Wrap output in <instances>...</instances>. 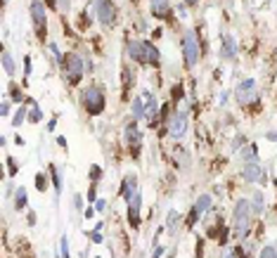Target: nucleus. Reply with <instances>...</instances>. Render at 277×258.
<instances>
[{"instance_id":"1","label":"nucleus","mask_w":277,"mask_h":258,"mask_svg":"<svg viewBox=\"0 0 277 258\" xmlns=\"http://www.w3.org/2000/svg\"><path fill=\"white\" fill-rule=\"evenodd\" d=\"M251 202L247 199H239L235 204V211H232V228H235V234L237 239H244L247 232H249V220H251Z\"/></svg>"},{"instance_id":"2","label":"nucleus","mask_w":277,"mask_h":258,"mask_svg":"<svg viewBox=\"0 0 277 258\" xmlns=\"http://www.w3.org/2000/svg\"><path fill=\"white\" fill-rule=\"evenodd\" d=\"M201 59V45H199L197 31H187L183 38V62L187 69L197 67V62Z\"/></svg>"},{"instance_id":"3","label":"nucleus","mask_w":277,"mask_h":258,"mask_svg":"<svg viewBox=\"0 0 277 258\" xmlns=\"http://www.w3.org/2000/svg\"><path fill=\"white\" fill-rule=\"evenodd\" d=\"M83 107L85 111L90 114V116H100L107 107V100H105V93L97 88V85H90V88H85V93H83Z\"/></svg>"},{"instance_id":"4","label":"nucleus","mask_w":277,"mask_h":258,"mask_svg":"<svg viewBox=\"0 0 277 258\" xmlns=\"http://www.w3.org/2000/svg\"><path fill=\"white\" fill-rule=\"evenodd\" d=\"M28 12H31V22L36 26V33H38L40 41H45V33H48V17H45V5L40 0H31L28 5Z\"/></svg>"},{"instance_id":"5","label":"nucleus","mask_w":277,"mask_h":258,"mask_svg":"<svg viewBox=\"0 0 277 258\" xmlns=\"http://www.w3.org/2000/svg\"><path fill=\"white\" fill-rule=\"evenodd\" d=\"M64 71H66V78L71 85H79L81 78H83V59H81V54L76 52H66L64 57Z\"/></svg>"},{"instance_id":"6","label":"nucleus","mask_w":277,"mask_h":258,"mask_svg":"<svg viewBox=\"0 0 277 258\" xmlns=\"http://www.w3.org/2000/svg\"><path fill=\"white\" fill-rule=\"evenodd\" d=\"M237 102L249 107L253 102H258V88H256V81L253 78H247L237 85Z\"/></svg>"},{"instance_id":"7","label":"nucleus","mask_w":277,"mask_h":258,"mask_svg":"<svg viewBox=\"0 0 277 258\" xmlns=\"http://www.w3.org/2000/svg\"><path fill=\"white\" fill-rule=\"evenodd\" d=\"M187 128H190V119H187V111H175L168 121V135L173 140H180L187 135Z\"/></svg>"},{"instance_id":"8","label":"nucleus","mask_w":277,"mask_h":258,"mask_svg":"<svg viewBox=\"0 0 277 258\" xmlns=\"http://www.w3.org/2000/svg\"><path fill=\"white\" fill-rule=\"evenodd\" d=\"M95 14H97L102 26H111L116 19V7L111 0H95Z\"/></svg>"},{"instance_id":"9","label":"nucleus","mask_w":277,"mask_h":258,"mask_svg":"<svg viewBox=\"0 0 277 258\" xmlns=\"http://www.w3.org/2000/svg\"><path fill=\"white\" fill-rule=\"evenodd\" d=\"M242 178L247 182H261V185H265V180H268L265 168L258 161H244V166H242Z\"/></svg>"},{"instance_id":"10","label":"nucleus","mask_w":277,"mask_h":258,"mask_svg":"<svg viewBox=\"0 0 277 258\" xmlns=\"http://www.w3.org/2000/svg\"><path fill=\"white\" fill-rule=\"evenodd\" d=\"M211 206H213L211 194H201L197 202H194V206H192V213H190V218H187V228H192V225L197 223L199 218L206 216V213L211 211Z\"/></svg>"},{"instance_id":"11","label":"nucleus","mask_w":277,"mask_h":258,"mask_svg":"<svg viewBox=\"0 0 277 258\" xmlns=\"http://www.w3.org/2000/svg\"><path fill=\"white\" fill-rule=\"evenodd\" d=\"M126 145H128V150H133V156H138L140 154V145H142V135H140V130H138V123L131 121L126 126Z\"/></svg>"},{"instance_id":"12","label":"nucleus","mask_w":277,"mask_h":258,"mask_svg":"<svg viewBox=\"0 0 277 258\" xmlns=\"http://www.w3.org/2000/svg\"><path fill=\"white\" fill-rule=\"evenodd\" d=\"M140 206H142V197H140V192L133 197V202L128 204V223H131L133 230H138L140 228Z\"/></svg>"},{"instance_id":"13","label":"nucleus","mask_w":277,"mask_h":258,"mask_svg":"<svg viewBox=\"0 0 277 258\" xmlns=\"http://www.w3.org/2000/svg\"><path fill=\"white\" fill-rule=\"evenodd\" d=\"M149 10H152V17L157 19H168L173 7L168 0H149Z\"/></svg>"},{"instance_id":"14","label":"nucleus","mask_w":277,"mask_h":258,"mask_svg":"<svg viewBox=\"0 0 277 258\" xmlns=\"http://www.w3.org/2000/svg\"><path fill=\"white\" fill-rule=\"evenodd\" d=\"M138 178L135 176H128L126 180H123V185H121V197L126 199V204H131L133 202V197L138 194Z\"/></svg>"},{"instance_id":"15","label":"nucleus","mask_w":277,"mask_h":258,"mask_svg":"<svg viewBox=\"0 0 277 258\" xmlns=\"http://www.w3.org/2000/svg\"><path fill=\"white\" fill-rule=\"evenodd\" d=\"M147 104H145V119L149 123H152V126H154V123H157V116L159 114H161V107H159V102H157V97L154 95H149V93H147Z\"/></svg>"},{"instance_id":"16","label":"nucleus","mask_w":277,"mask_h":258,"mask_svg":"<svg viewBox=\"0 0 277 258\" xmlns=\"http://www.w3.org/2000/svg\"><path fill=\"white\" fill-rule=\"evenodd\" d=\"M126 50H128V57H131L133 62L145 64V41H131Z\"/></svg>"},{"instance_id":"17","label":"nucleus","mask_w":277,"mask_h":258,"mask_svg":"<svg viewBox=\"0 0 277 258\" xmlns=\"http://www.w3.org/2000/svg\"><path fill=\"white\" fill-rule=\"evenodd\" d=\"M221 57H223V59H235V57H237V43H235V38H232L230 33H225V36H223Z\"/></svg>"},{"instance_id":"18","label":"nucleus","mask_w":277,"mask_h":258,"mask_svg":"<svg viewBox=\"0 0 277 258\" xmlns=\"http://www.w3.org/2000/svg\"><path fill=\"white\" fill-rule=\"evenodd\" d=\"M145 64H149V67H159L161 64V54L149 41H145Z\"/></svg>"},{"instance_id":"19","label":"nucleus","mask_w":277,"mask_h":258,"mask_svg":"<svg viewBox=\"0 0 277 258\" xmlns=\"http://www.w3.org/2000/svg\"><path fill=\"white\" fill-rule=\"evenodd\" d=\"M50 178H53V185H55V202L59 199V192H62V168L53 163L50 166Z\"/></svg>"},{"instance_id":"20","label":"nucleus","mask_w":277,"mask_h":258,"mask_svg":"<svg viewBox=\"0 0 277 258\" xmlns=\"http://www.w3.org/2000/svg\"><path fill=\"white\" fill-rule=\"evenodd\" d=\"M173 161L178 168H187L190 166V154L185 147H173Z\"/></svg>"},{"instance_id":"21","label":"nucleus","mask_w":277,"mask_h":258,"mask_svg":"<svg viewBox=\"0 0 277 258\" xmlns=\"http://www.w3.org/2000/svg\"><path fill=\"white\" fill-rule=\"evenodd\" d=\"M166 225H168V232H171V234H175V232H178V228H180V213H178V211H168Z\"/></svg>"},{"instance_id":"22","label":"nucleus","mask_w":277,"mask_h":258,"mask_svg":"<svg viewBox=\"0 0 277 258\" xmlns=\"http://www.w3.org/2000/svg\"><path fill=\"white\" fill-rule=\"evenodd\" d=\"M263 208H265L263 194H261V192H256V194H253V199H251V211H253L256 216H261V213H263Z\"/></svg>"},{"instance_id":"23","label":"nucleus","mask_w":277,"mask_h":258,"mask_svg":"<svg viewBox=\"0 0 277 258\" xmlns=\"http://www.w3.org/2000/svg\"><path fill=\"white\" fill-rule=\"evenodd\" d=\"M131 109H133V121H140V119L145 116V104H142V100H140V97H135V100H133Z\"/></svg>"},{"instance_id":"24","label":"nucleus","mask_w":277,"mask_h":258,"mask_svg":"<svg viewBox=\"0 0 277 258\" xmlns=\"http://www.w3.org/2000/svg\"><path fill=\"white\" fill-rule=\"evenodd\" d=\"M253 249H256L253 242H249V239H247V242H242L239 249H237V258H251V256H253Z\"/></svg>"},{"instance_id":"25","label":"nucleus","mask_w":277,"mask_h":258,"mask_svg":"<svg viewBox=\"0 0 277 258\" xmlns=\"http://www.w3.org/2000/svg\"><path fill=\"white\" fill-rule=\"evenodd\" d=\"M14 208H17V211L27 208V190H24V187H17V194H14Z\"/></svg>"},{"instance_id":"26","label":"nucleus","mask_w":277,"mask_h":258,"mask_svg":"<svg viewBox=\"0 0 277 258\" xmlns=\"http://www.w3.org/2000/svg\"><path fill=\"white\" fill-rule=\"evenodd\" d=\"M135 83V71L131 67L123 69V93H128L131 90V85Z\"/></svg>"},{"instance_id":"27","label":"nucleus","mask_w":277,"mask_h":258,"mask_svg":"<svg viewBox=\"0 0 277 258\" xmlns=\"http://www.w3.org/2000/svg\"><path fill=\"white\" fill-rule=\"evenodd\" d=\"M2 69H5V74H7V76H12V74H14V59H12V54L7 52V50L2 52Z\"/></svg>"},{"instance_id":"28","label":"nucleus","mask_w":277,"mask_h":258,"mask_svg":"<svg viewBox=\"0 0 277 258\" xmlns=\"http://www.w3.org/2000/svg\"><path fill=\"white\" fill-rule=\"evenodd\" d=\"M24 119H28V109L27 107H19V109H17V114L12 116V126H14V128H19Z\"/></svg>"},{"instance_id":"29","label":"nucleus","mask_w":277,"mask_h":258,"mask_svg":"<svg viewBox=\"0 0 277 258\" xmlns=\"http://www.w3.org/2000/svg\"><path fill=\"white\" fill-rule=\"evenodd\" d=\"M256 145H249V147H244V150L239 152V156L244 159V161H256Z\"/></svg>"},{"instance_id":"30","label":"nucleus","mask_w":277,"mask_h":258,"mask_svg":"<svg viewBox=\"0 0 277 258\" xmlns=\"http://www.w3.org/2000/svg\"><path fill=\"white\" fill-rule=\"evenodd\" d=\"M28 121H31V123H38V121H43V111H40V107H38V104H33V107L28 109Z\"/></svg>"},{"instance_id":"31","label":"nucleus","mask_w":277,"mask_h":258,"mask_svg":"<svg viewBox=\"0 0 277 258\" xmlns=\"http://www.w3.org/2000/svg\"><path fill=\"white\" fill-rule=\"evenodd\" d=\"M59 258H69V237L59 239Z\"/></svg>"},{"instance_id":"32","label":"nucleus","mask_w":277,"mask_h":258,"mask_svg":"<svg viewBox=\"0 0 277 258\" xmlns=\"http://www.w3.org/2000/svg\"><path fill=\"white\" fill-rule=\"evenodd\" d=\"M258 258H277V249L275 246H263L261 254H258Z\"/></svg>"},{"instance_id":"33","label":"nucleus","mask_w":277,"mask_h":258,"mask_svg":"<svg viewBox=\"0 0 277 258\" xmlns=\"http://www.w3.org/2000/svg\"><path fill=\"white\" fill-rule=\"evenodd\" d=\"M36 190H38V192L48 190V178L43 176V173H38V176H36Z\"/></svg>"},{"instance_id":"34","label":"nucleus","mask_w":277,"mask_h":258,"mask_svg":"<svg viewBox=\"0 0 277 258\" xmlns=\"http://www.w3.org/2000/svg\"><path fill=\"white\" fill-rule=\"evenodd\" d=\"M10 95H12L14 102H22V100H24V93H22L19 85H10Z\"/></svg>"},{"instance_id":"35","label":"nucleus","mask_w":277,"mask_h":258,"mask_svg":"<svg viewBox=\"0 0 277 258\" xmlns=\"http://www.w3.org/2000/svg\"><path fill=\"white\" fill-rule=\"evenodd\" d=\"M48 48H50V52H53V57H55V59H57V62H59V64H64V59H62V54H59V48H57V45H55V43H50V45H48Z\"/></svg>"},{"instance_id":"36","label":"nucleus","mask_w":277,"mask_h":258,"mask_svg":"<svg viewBox=\"0 0 277 258\" xmlns=\"http://www.w3.org/2000/svg\"><path fill=\"white\" fill-rule=\"evenodd\" d=\"M221 258H237V251L235 249H230V246H223V254Z\"/></svg>"},{"instance_id":"37","label":"nucleus","mask_w":277,"mask_h":258,"mask_svg":"<svg viewBox=\"0 0 277 258\" xmlns=\"http://www.w3.org/2000/svg\"><path fill=\"white\" fill-rule=\"evenodd\" d=\"M102 178V168L100 166H92L90 168V180H100Z\"/></svg>"},{"instance_id":"38","label":"nucleus","mask_w":277,"mask_h":258,"mask_svg":"<svg viewBox=\"0 0 277 258\" xmlns=\"http://www.w3.org/2000/svg\"><path fill=\"white\" fill-rule=\"evenodd\" d=\"M7 166H10V176H17V171H19V163L14 161L12 156H10V159H7Z\"/></svg>"},{"instance_id":"39","label":"nucleus","mask_w":277,"mask_h":258,"mask_svg":"<svg viewBox=\"0 0 277 258\" xmlns=\"http://www.w3.org/2000/svg\"><path fill=\"white\" fill-rule=\"evenodd\" d=\"M0 114H2V116H10V100H2V104H0Z\"/></svg>"},{"instance_id":"40","label":"nucleus","mask_w":277,"mask_h":258,"mask_svg":"<svg viewBox=\"0 0 277 258\" xmlns=\"http://www.w3.org/2000/svg\"><path fill=\"white\" fill-rule=\"evenodd\" d=\"M173 100H178V102L183 100V85H175L173 88Z\"/></svg>"},{"instance_id":"41","label":"nucleus","mask_w":277,"mask_h":258,"mask_svg":"<svg viewBox=\"0 0 277 258\" xmlns=\"http://www.w3.org/2000/svg\"><path fill=\"white\" fill-rule=\"evenodd\" d=\"M83 197H81V194H74V208H76V211H81V208H83Z\"/></svg>"},{"instance_id":"42","label":"nucleus","mask_w":277,"mask_h":258,"mask_svg":"<svg viewBox=\"0 0 277 258\" xmlns=\"http://www.w3.org/2000/svg\"><path fill=\"white\" fill-rule=\"evenodd\" d=\"M88 199H90V202H95V199H97V187H95V182H92L90 190H88Z\"/></svg>"},{"instance_id":"43","label":"nucleus","mask_w":277,"mask_h":258,"mask_svg":"<svg viewBox=\"0 0 277 258\" xmlns=\"http://www.w3.org/2000/svg\"><path fill=\"white\" fill-rule=\"evenodd\" d=\"M24 74H27V76H31V57H24Z\"/></svg>"},{"instance_id":"44","label":"nucleus","mask_w":277,"mask_h":258,"mask_svg":"<svg viewBox=\"0 0 277 258\" xmlns=\"http://www.w3.org/2000/svg\"><path fill=\"white\" fill-rule=\"evenodd\" d=\"M90 239H92V242H95V244H100V242H102V234H100V232L95 230V232H92V234H90Z\"/></svg>"},{"instance_id":"45","label":"nucleus","mask_w":277,"mask_h":258,"mask_svg":"<svg viewBox=\"0 0 277 258\" xmlns=\"http://www.w3.org/2000/svg\"><path fill=\"white\" fill-rule=\"evenodd\" d=\"M95 208H97V211H107V202L105 199H100V202L95 204Z\"/></svg>"},{"instance_id":"46","label":"nucleus","mask_w":277,"mask_h":258,"mask_svg":"<svg viewBox=\"0 0 277 258\" xmlns=\"http://www.w3.org/2000/svg\"><path fill=\"white\" fill-rule=\"evenodd\" d=\"M161 256H164V246H157L154 254H152V258H161Z\"/></svg>"},{"instance_id":"47","label":"nucleus","mask_w":277,"mask_h":258,"mask_svg":"<svg viewBox=\"0 0 277 258\" xmlns=\"http://www.w3.org/2000/svg\"><path fill=\"white\" fill-rule=\"evenodd\" d=\"M45 2H48V7H50V10L59 7V0H45Z\"/></svg>"},{"instance_id":"48","label":"nucleus","mask_w":277,"mask_h":258,"mask_svg":"<svg viewBox=\"0 0 277 258\" xmlns=\"http://www.w3.org/2000/svg\"><path fill=\"white\" fill-rule=\"evenodd\" d=\"M55 126H57V116L50 119V123H48V130H53V133H55Z\"/></svg>"},{"instance_id":"49","label":"nucleus","mask_w":277,"mask_h":258,"mask_svg":"<svg viewBox=\"0 0 277 258\" xmlns=\"http://www.w3.org/2000/svg\"><path fill=\"white\" fill-rule=\"evenodd\" d=\"M28 225H36V213H33V211L28 213Z\"/></svg>"},{"instance_id":"50","label":"nucleus","mask_w":277,"mask_h":258,"mask_svg":"<svg viewBox=\"0 0 277 258\" xmlns=\"http://www.w3.org/2000/svg\"><path fill=\"white\" fill-rule=\"evenodd\" d=\"M92 213H95V208H85V213H83V216H85V218H92Z\"/></svg>"},{"instance_id":"51","label":"nucleus","mask_w":277,"mask_h":258,"mask_svg":"<svg viewBox=\"0 0 277 258\" xmlns=\"http://www.w3.org/2000/svg\"><path fill=\"white\" fill-rule=\"evenodd\" d=\"M268 140H273V142H277V130H275V133H268Z\"/></svg>"},{"instance_id":"52","label":"nucleus","mask_w":277,"mask_h":258,"mask_svg":"<svg viewBox=\"0 0 277 258\" xmlns=\"http://www.w3.org/2000/svg\"><path fill=\"white\" fill-rule=\"evenodd\" d=\"M59 7H62V10H66V7H69V0H59Z\"/></svg>"},{"instance_id":"53","label":"nucleus","mask_w":277,"mask_h":258,"mask_svg":"<svg viewBox=\"0 0 277 258\" xmlns=\"http://www.w3.org/2000/svg\"><path fill=\"white\" fill-rule=\"evenodd\" d=\"M185 2H187V5H197L199 0H185Z\"/></svg>"},{"instance_id":"54","label":"nucleus","mask_w":277,"mask_h":258,"mask_svg":"<svg viewBox=\"0 0 277 258\" xmlns=\"http://www.w3.org/2000/svg\"><path fill=\"white\" fill-rule=\"evenodd\" d=\"M2 2H10V0H2Z\"/></svg>"}]
</instances>
